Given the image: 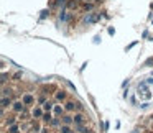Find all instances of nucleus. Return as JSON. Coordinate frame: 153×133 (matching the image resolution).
Segmentation results:
<instances>
[{
    "instance_id": "1",
    "label": "nucleus",
    "mask_w": 153,
    "mask_h": 133,
    "mask_svg": "<svg viewBox=\"0 0 153 133\" xmlns=\"http://www.w3.org/2000/svg\"><path fill=\"white\" fill-rule=\"evenodd\" d=\"M100 18H102V13L94 10V12H89V13H84L82 23L84 25H94V23H97V21H100Z\"/></svg>"
},
{
    "instance_id": "2",
    "label": "nucleus",
    "mask_w": 153,
    "mask_h": 133,
    "mask_svg": "<svg viewBox=\"0 0 153 133\" xmlns=\"http://www.w3.org/2000/svg\"><path fill=\"white\" fill-rule=\"evenodd\" d=\"M68 97H69V94H68V90H64V89H58L56 92L53 94V100L56 103H64L68 100Z\"/></svg>"
},
{
    "instance_id": "3",
    "label": "nucleus",
    "mask_w": 153,
    "mask_h": 133,
    "mask_svg": "<svg viewBox=\"0 0 153 133\" xmlns=\"http://www.w3.org/2000/svg\"><path fill=\"white\" fill-rule=\"evenodd\" d=\"M22 100H23V103L28 107V109H31V107L36 105V97H35L31 92H23L22 94Z\"/></svg>"
},
{
    "instance_id": "4",
    "label": "nucleus",
    "mask_w": 153,
    "mask_h": 133,
    "mask_svg": "<svg viewBox=\"0 0 153 133\" xmlns=\"http://www.w3.org/2000/svg\"><path fill=\"white\" fill-rule=\"evenodd\" d=\"M30 112H31V120H41V118H43V115H45L43 105H38V103L35 107H31Z\"/></svg>"
},
{
    "instance_id": "5",
    "label": "nucleus",
    "mask_w": 153,
    "mask_h": 133,
    "mask_svg": "<svg viewBox=\"0 0 153 133\" xmlns=\"http://www.w3.org/2000/svg\"><path fill=\"white\" fill-rule=\"evenodd\" d=\"M27 109H28V107L23 103V100H22V99H17V100H13V105H12L10 110H12L13 113H18V115H20V113L25 112Z\"/></svg>"
},
{
    "instance_id": "6",
    "label": "nucleus",
    "mask_w": 153,
    "mask_h": 133,
    "mask_svg": "<svg viewBox=\"0 0 153 133\" xmlns=\"http://www.w3.org/2000/svg\"><path fill=\"white\" fill-rule=\"evenodd\" d=\"M79 7H81V10H82V13H89V12H94V8H96V2H91V0H82Z\"/></svg>"
},
{
    "instance_id": "7",
    "label": "nucleus",
    "mask_w": 153,
    "mask_h": 133,
    "mask_svg": "<svg viewBox=\"0 0 153 133\" xmlns=\"http://www.w3.org/2000/svg\"><path fill=\"white\" fill-rule=\"evenodd\" d=\"M74 125H87V117L82 112H74Z\"/></svg>"
},
{
    "instance_id": "8",
    "label": "nucleus",
    "mask_w": 153,
    "mask_h": 133,
    "mask_svg": "<svg viewBox=\"0 0 153 133\" xmlns=\"http://www.w3.org/2000/svg\"><path fill=\"white\" fill-rule=\"evenodd\" d=\"M63 105H64L66 113H74V112H77V102H74V100H69V99H68L66 102L63 103Z\"/></svg>"
},
{
    "instance_id": "9",
    "label": "nucleus",
    "mask_w": 153,
    "mask_h": 133,
    "mask_svg": "<svg viewBox=\"0 0 153 133\" xmlns=\"http://www.w3.org/2000/svg\"><path fill=\"white\" fill-rule=\"evenodd\" d=\"M69 13H71V12L68 10L66 7H63L59 10V13H58V20H59L61 23H68V20H69Z\"/></svg>"
},
{
    "instance_id": "10",
    "label": "nucleus",
    "mask_w": 153,
    "mask_h": 133,
    "mask_svg": "<svg viewBox=\"0 0 153 133\" xmlns=\"http://www.w3.org/2000/svg\"><path fill=\"white\" fill-rule=\"evenodd\" d=\"M12 105H13V99L12 97H2V100H0V110L12 109Z\"/></svg>"
},
{
    "instance_id": "11",
    "label": "nucleus",
    "mask_w": 153,
    "mask_h": 133,
    "mask_svg": "<svg viewBox=\"0 0 153 133\" xmlns=\"http://www.w3.org/2000/svg\"><path fill=\"white\" fill-rule=\"evenodd\" d=\"M15 123H18L17 115H8V117H5V118H4V126H5V128H8V126L15 125Z\"/></svg>"
},
{
    "instance_id": "12",
    "label": "nucleus",
    "mask_w": 153,
    "mask_h": 133,
    "mask_svg": "<svg viewBox=\"0 0 153 133\" xmlns=\"http://www.w3.org/2000/svg\"><path fill=\"white\" fill-rule=\"evenodd\" d=\"M58 133H76V130H74V125H64V123H61V126L58 128Z\"/></svg>"
},
{
    "instance_id": "13",
    "label": "nucleus",
    "mask_w": 153,
    "mask_h": 133,
    "mask_svg": "<svg viewBox=\"0 0 153 133\" xmlns=\"http://www.w3.org/2000/svg\"><path fill=\"white\" fill-rule=\"evenodd\" d=\"M64 113H66V110H64V105H59V103H54L53 115H54V117H63Z\"/></svg>"
},
{
    "instance_id": "14",
    "label": "nucleus",
    "mask_w": 153,
    "mask_h": 133,
    "mask_svg": "<svg viewBox=\"0 0 153 133\" xmlns=\"http://www.w3.org/2000/svg\"><path fill=\"white\" fill-rule=\"evenodd\" d=\"M61 122H63L64 125H74V115L73 113H64V115L61 117Z\"/></svg>"
},
{
    "instance_id": "15",
    "label": "nucleus",
    "mask_w": 153,
    "mask_h": 133,
    "mask_svg": "<svg viewBox=\"0 0 153 133\" xmlns=\"http://www.w3.org/2000/svg\"><path fill=\"white\" fill-rule=\"evenodd\" d=\"M53 112H45V115H43V118H41V123L43 125H50L51 123V120H53Z\"/></svg>"
},
{
    "instance_id": "16",
    "label": "nucleus",
    "mask_w": 153,
    "mask_h": 133,
    "mask_svg": "<svg viewBox=\"0 0 153 133\" xmlns=\"http://www.w3.org/2000/svg\"><path fill=\"white\" fill-rule=\"evenodd\" d=\"M48 100H50V97H48L46 94H40V95L36 97V103H38V105H45Z\"/></svg>"
},
{
    "instance_id": "17",
    "label": "nucleus",
    "mask_w": 153,
    "mask_h": 133,
    "mask_svg": "<svg viewBox=\"0 0 153 133\" xmlns=\"http://www.w3.org/2000/svg\"><path fill=\"white\" fill-rule=\"evenodd\" d=\"M61 123H63V122H61V117H53L50 126H51V128H56V130H58V128L61 126Z\"/></svg>"
},
{
    "instance_id": "18",
    "label": "nucleus",
    "mask_w": 153,
    "mask_h": 133,
    "mask_svg": "<svg viewBox=\"0 0 153 133\" xmlns=\"http://www.w3.org/2000/svg\"><path fill=\"white\" fill-rule=\"evenodd\" d=\"M12 94H13L12 87H7V86L2 87V97H12Z\"/></svg>"
},
{
    "instance_id": "19",
    "label": "nucleus",
    "mask_w": 153,
    "mask_h": 133,
    "mask_svg": "<svg viewBox=\"0 0 153 133\" xmlns=\"http://www.w3.org/2000/svg\"><path fill=\"white\" fill-rule=\"evenodd\" d=\"M54 100H48L46 103L43 105V109H45V112H53V109H54Z\"/></svg>"
},
{
    "instance_id": "20",
    "label": "nucleus",
    "mask_w": 153,
    "mask_h": 133,
    "mask_svg": "<svg viewBox=\"0 0 153 133\" xmlns=\"http://www.w3.org/2000/svg\"><path fill=\"white\" fill-rule=\"evenodd\" d=\"M20 128L22 126L18 125V123H15V125H12V126L7 128V133H20Z\"/></svg>"
},
{
    "instance_id": "21",
    "label": "nucleus",
    "mask_w": 153,
    "mask_h": 133,
    "mask_svg": "<svg viewBox=\"0 0 153 133\" xmlns=\"http://www.w3.org/2000/svg\"><path fill=\"white\" fill-rule=\"evenodd\" d=\"M10 74H7V72H5V71H4V72H2V79H0V84H2V87H4V86H7V81H10Z\"/></svg>"
},
{
    "instance_id": "22",
    "label": "nucleus",
    "mask_w": 153,
    "mask_h": 133,
    "mask_svg": "<svg viewBox=\"0 0 153 133\" xmlns=\"http://www.w3.org/2000/svg\"><path fill=\"white\" fill-rule=\"evenodd\" d=\"M22 77H23V72L22 71H17V72L12 76V81H15V82H18V81H22Z\"/></svg>"
},
{
    "instance_id": "23",
    "label": "nucleus",
    "mask_w": 153,
    "mask_h": 133,
    "mask_svg": "<svg viewBox=\"0 0 153 133\" xmlns=\"http://www.w3.org/2000/svg\"><path fill=\"white\" fill-rule=\"evenodd\" d=\"M46 17H50V8H45V10L40 12V18H41V20H45Z\"/></svg>"
},
{
    "instance_id": "24",
    "label": "nucleus",
    "mask_w": 153,
    "mask_h": 133,
    "mask_svg": "<svg viewBox=\"0 0 153 133\" xmlns=\"http://www.w3.org/2000/svg\"><path fill=\"white\" fill-rule=\"evenodd\" d=\"M40 133H51V126L50 125H43L40 130Z\"/></svg>"
},
{
    "instance_id": "25",
    "label": "nucleus",
    "mask_w": 153,
    "mask_h": 133,
    "mask_svg": "<svg viewBox=\"0 0 153 133\" xmlns=\"http://www.w3.org/2000/svg\"><path fill=\"white\" fill-rule=\"evenodd\" d=\"M152 64H153V56H152V58H148V59H146L145 63L142 64V66H145V67H152Z\"/></svg>"
},
{
    "instance_id": "26",
    "label": "nucleus",
    "mask_w": 153,
    "mask_h": 133,
    "mask_svg": "<svg viewBox=\"0 0 153 133\" xmlns=\"http://www.w3.org/2000/svg\"><path fill=\"white\" fill-rule=\"evenodd\" d=\"M148 107H150V103H148V102H143L142 105H140V109H142V110H146Z\"/></svg>"
},
{
    "instance_id": "27",
    "label": "nucleus",
    "mask_w": 153,
    "mask_h": 133,
    "mask_svg": "<svg viewBox=\"0 0 153 133\" xmlns=\"http://www.w3.org/2000/svg\"><path fill=\"white\" fill-rule=\"evenodd\" d=\"M146 84H148V86H153V76H150L148 79H146Z\"/></svg>"
},
{
    "instance_id": "28",
    "label": "nucleus",
    "mask_w": 153,
    "mask_h": 133,
    "mask_svg": "<svg viewBox=\"0 0 153 133\" xmlns=\"http://www.w3.org/2000/svg\"><path fill=\"white\" fill-rule=\"evenodd\" d=\"M109 35H110V36H114V35H115V30H114V28H112V27H110V28H109Z\"/></svg>"
},
{
    "instance_id": "29",
    "label": "nucleus",
    "mask_w": 153,
    "mask_h": 133,
    "mask_svg": "<svg viewBox=\"0 0 153 133\" xmlns=\"http://www.w3.org/2000/svg\"><path fill=\"white\" fill-rule=\"evenodd\" d=\"M135 44H137V41H133V43H132V44H128V46H127V51H128V50H132V48H133V46H135Z\"/></svg>"
},
{
    "instance_id": "30",
    "label": "nucleus",
    "mask_w": 153,
    "mask_h": 133,
    "mask_svg": "<svg viewBox=\"0 0 153 133\" xmlns=\"http://www.w3.org/2000/svg\"><path fill=\"white\" fill-rule=\"evenodd\" d=\"M130 84V79H127V81H123V84H122V87H127Z\"/></svg>"
},
{
    "instance_id": "31",
    "label": "nucleus",
    "mask_w": 153,
    "mask_h": 133,
    "mask_svg": "<svg viewBox=\"0 0 153 133\" xmlns=\"http://www.w3.org/2000/svg\"><path fill=\"white\" fill-rule=\"evenodd\" d=\"M152 76H153V71H152Z\"/></svg>"
},
{
    "instance_id": "32",
    "label": "nucleus",
    "mask_w": 153,
    "mask_h": 133,
    "mask_svg": "<svg viewBox=\"0 0 153 133\" xmlns=\"http://www.w3.org/2000/svg\"><path fill=\"white\" fill-rule=\"evenodd\" d=\"M56 133H58V132H56Z\"/></svg>"
}]
</instances>
